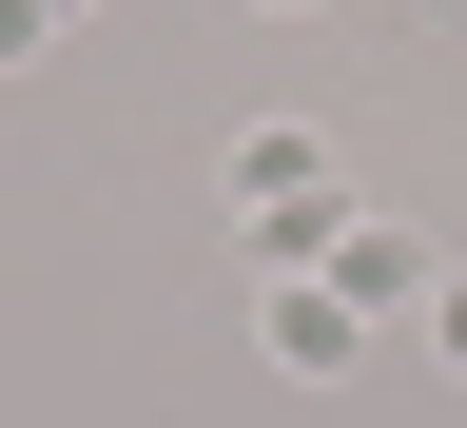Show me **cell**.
Instances as JSON below:
<instances>
[{
  "label": "cell",
  "instance_id": "6da1fadb",
  "mask_svg": "<svg viewBox=\"0 0 467 428\" xmlns=\"http://www.w3.org/2000/svg\"><path fill=\"white\" fill-rule=\"evenodd\" d=\"M254 350H273V371H312V390H331L350 350H370V312H350L331 273H273V292H254Z\"/></svg>",
  "mask_w": 467,
  "mask_h": 428
},
{
  "label": "cell",
  "instance_id": "7a4b0ae2",
  "mask_svg": "<svg viewBox=\"0 0 467 428\" xmlns=\"http://www.w3.org/2000/svg\"><path fill=\"white\" fill-rule=\"evenodd\" d=\"M234 195H350V156L312 117H254V137H234Z\"/></svg>",
  "mask_w": 467,
  "mask_h": 428
},
{
  "label": "cell",
  "instance_id": "3957f363",
  "mask_svg": "<svg viewBox=\"0 0 467 428\" xmlns=\"http://www.w3.org/2000/svg\"><path fill=\"white\" fill-rule=\"evenodd\" d=\"M331 292H350V312H429V254H409L389 214H350L331 234Z\"/></svg>",
  "mask_w": 467,
  "mask_h": 428
},
{
  "label": "cell",
  "instance_id": "277c9868",
  "mask_svg": "<svg viewBox=\"0 0 467 428\" xmlns=\"http://www.w3.org/2000/svg\"><path fill=\"white\" fill-rule=\"evenodd\" d=\"M331 234H350V195H254V254H273V273H312Z\"/></svg>",
  "mask_w": 467,
  "mask_h": 428
},
{
  "label": "cell",
  "instance_id": "5b68a950",
  "mask_svg": "<svg viewBox=\"0 0 467 428\" xmlns=\"http://www.w3.org/2000/svg\"><path fill=\"white\" fill-rule=\"evenodd\" d=\"M429 371H467V273H429Z\"/></svg>",
  "mask_w": 467,
  "mask_h": 428
},
{
  "label": "cell",
  "instance_id": "8992f818",
  "mask_svg": "<svg viewBox=\"0 0 467 428\" xmlns=\"http://www.w3.org/2000/svg\"><path fill=\"white\" fill-rule=\"evenodd\" d=\"M39 39H58V0H0V78H20V58H39Z\"/></svg>",
  "mask_w": 467,
  "mask_h": 428
},
{
  "label": "cell",
  "instance_id": "52a82bcc",
  "mask_svg": "<svg viewBox=\"0 0 467 428\" xmlns=\"http://www.w3.org/2000/svg\"><path fill=\"white\" fill-rule=\"evenodd\" d=\"M254 20H331V0H254Z\"/></svg>",
  "mask_w": 467,
  "mask_h": 428
},
{
  "label": "cell",
  "instance_id": "ba28073f",
  "mask_svg": "<svg viewBox=\"0 0 467 428\" xmlns=\"http://www.w3.org/2000/svg\"><path fill=\"white\" fill-rule=\"evenodd\" d=\"M58 20H78V0H58Z\"/></svg>",
  "mask_w": 467,
  "mask_h": 428
}]
</instances>
